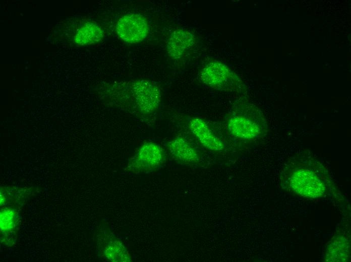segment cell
<instances>
[{
	"mask_svg": "<svg viewBox=\"0 0 351 262\" xmlns=\"http://www.w3.org/2000/svg\"><path fill=\"white\" fill-rule=\"evenodd\" d=\"M164 159L162 148L155 143H146L141 147L130 163L132 168L147 170L160 165Z\"/></svg>",
	"mask_w": 351,
	"mask_h": 262,
	"instance_id": "cell-5",
	"label": "cell"
},
{
	"mask_svg": "<svg viewBox=\"0 0 351 262\" xmlns=\"http://www.w3.org/2000/svg\"><path fill=\"white\" fill-rule=\"evenodd\" d=\"M349 246L347 240L338 237L328 245L326 251V259L329 261H345L349 255Z\"/></svg>",
	"mask_w": 351,
	"mask_h": 262,
	"instance_id": "cell-11",
	"label": "cell"
},
{
	"mask_svg": "<svg viewBox=\"0 0 351 262\" xmlns=\"http://www.w3.org/2000/svg\"><path fill=\"white\" fill-rule=\"evenodd\" d=\"M105 256L112 261H131L128 251L122 243L118 240H110L104 249Z\"/></svg>",
	"mask_w": 351,
	"mask_h": 262,
	"instance_id": "cell-12",
	"label": "cell"
},
{
	"mask_svg": "<svg viewBox=\"0 0 351 262\" xmlns=\"http://www.w3.org/2000/svg\"><path fill=\"white\" fill-rule=\"evenodd\" d=\"M288 183L294 192L305 197H320L325 190L323 180L315 171L308 167L294 170L289 175Z\"/></svg>",
	"mask_w": 351,
	"mask_h": 262,
	"instance_id": "cell-2",
	"label": "cell"
},
{
	"mask_svg": "<svg viewBox=\"0 0 351 262\" xmlns=\"http://www.w3.org/2000/svg\"><path fill=\"white\" fill-rule=\"evenodd\" d=\"M195 43L194 35L189 31L177 30L170 35L167 45L169 55L173 58H180Z\"/></svg>",
	"mask_w": 351,
	"mask_h": 262,
	"instance_id": "cell-8",
	"label": "cell"
},
{
	"mask_svg": "<svg viewBox=\"0 0 351 262\" xmlns=\"http://www.w3.org/2000/svg\"><path fill=\"white\" fill-rule=\"evenodd\" d=\"M119 37L130 43L142 41L146 37L149 27L146 18L137 13L126 14L121 17L116 25Z\"/></svg>",
	"mask_w": 351,
	"mask_h": 262,
	"instance_id": "cell-3",
	"label": "cell"
},
{
	"mask_svg": "<svg viewBox=\"0 0 351 262\" xmlns=\"http://www.w3.org/2000/svg\"><path fill=\"white\" fill-rule=\"evenodd\" d=\"M189 127L193 134L204 147L215 151L223 149L224 146L222 141L203 119L198 117L192 118L189 122Z\"/></svg>",
	"mask_w": 351,
	"mask_h": 262,
	"instance_id": "cell-7",
	"label": "cell"
},
{
	"mask_svg": "<svg viewBox=\"0 0 351 262\" xmlns=\"http://www.w3.org/2000/svg\"><path fill=\"white\" fill-rule=\"evenodd\" d=\"M133 92L138 107L144 113L155 111L161 100V92L158 87L148 80H139L133 85Z\"/></svg>",
	"mask_w": 351,
	"mask_h": 262,
	"instance_id": "cell-4",
	"label": "cell"
},
{
	"mask_svg": "<svg viewBox=\"0 0 351 262\" xmlns=\"http://www.w3.org/2000/svg\"><path fill=\"white\" fill-rule=\"evenodd\" d=\"M227 129L235 137L241 139H252L262 133V127L256 120L245 115H235L228 120Z\"/></svg>",
	"mask_w": 351,
	"mask_h": 262,
	"instance_id": "cell-6",
	"label": "cell"
},
{
	"mask_svg": "<svg viewBox=\"0 0 351 262\" xmlns=\"http://www.w3.org/2000/svg\"><path fill=\"white\" fill-rule=\"evenodd\" d=\"M1 232L5 236L15 232L19 222L18 213L14 209H3L1 211Z\"/></svg>",
	"mask_w": 351,
	"mask_h": 262,
	"instance_id": "cell-13",
	"label": "cell"
},
{
	"mask_svg": "<svg viewBox=\"0 0 351 262\" xmlns=\"http://www.w3.org/2000/svg\"><path fill=\"white\" fill-rule=\"evenodd\" d=\"M167 147L171 154L182 162H192L199 159L196 151L182 137H177L170 141Z\"/></svg>",
	"mask_w": 351,
	"mask_h": 262,
	"instance_id": "cell-10",
	"label": "cell"
},
{
	"mask_svg": "<svg viewBox=\"0 0 351 262\" xmlns=\"http://www.w3.org/2000/svg\"><path fill=\"white\" fill-rule=\"evenodd\" d=\"M103 37V30L98 24L87 22L75 32L73 39L74 42L79 45H86L99 42Z\"/></svg>",
	"mask_w": 351,
	"mask_h": 262,
	"instance_id": "cell-9",
	"label": "cell"
},
{
	"mask_svg": "<svg viewBox=\"0 0 351 262\" xmlns=\"http://www.w3.org/2000/svg\"><path fill=\"white\" fill-rule=\"evenodd\" d=\"M200 78L205 84L220 91H235L240 84L239 78L227 66L217 61L208 63L203 69Z\"/></svg>",
	"mask_w": 351,
	"mask_h": 262,
	"instance_id": "cell-1",
	"label": "cell"
}]
</instances>
